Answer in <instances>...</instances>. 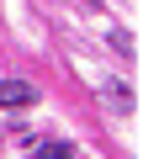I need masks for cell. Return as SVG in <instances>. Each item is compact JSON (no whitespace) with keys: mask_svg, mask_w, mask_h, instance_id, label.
<instances>
[{"mask_svg":"<svg viewBox=\"0 0 159 159\" xmlns=\"http://www.w3.org/2000/svg\"><path fill=\"white\" fill-rule=\"evenodd\" d=\"M27 101H37V90L27 80H6V85H0V106H27Z\"/></svg>","mask_w":159,"mask_h":159,"instance_id":"cell-1","label":"cell"}]
</instances>
